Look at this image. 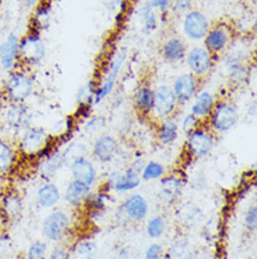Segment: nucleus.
I'll use <instances>...</instances> for the list:
<instances>
[{
  "label": "nucleus",
  "instance_id": "52",
  "mask_svg": "<svg viewBox=\"0 0 257 259\" xmlns=\"http://www.w3.org/2000/svg\"><path fill=\"white\" fill-rule=\"evenodd\" d=\"M131 2H135V0H131Z\"/></svg>",
  "mask_w": 257,
  "mask_h": 259
},
{
  "label": "nucleus",
  "instance_id": "44",
  "mask_svg": "<svg viewBox=\"0 0 257 259\" xmlns=\"http://www.w3.org/2000/svg\"><path fill=\"white\" fill-rule=\"evenodd\" d=\"M104 127L103 117H93L87 123L84 124V131L87 134H93V133H98L100 130Z\"/></svg>",
  "mask_w": 257,
  "mask_h": 259
},
{
  "label": "nucleus",
  "instance_id": "43",
  "mask_svg": "<svg viewBox=\"0 0 257 259\" xmlns=\"http://www.w3.org/2000/svg\"><path fill=\"white\" fill-rule=\"evenodd\" d=\"M145 259H166V249L159 242H152L145 251Z\"/></svg>",
  "mask_w": 257,
  "mask_h": 259
},
{
  "label": "nucleus",
  "instance_id": "7",
  "mask_svg": "<svg viewBox=\"0 0 257 259\" xmlns=\"http://www.w3.org/2000/svg\"><path fill=\"white\" fill-rule=\"evenodd\" d=\"M125 59H127L125 52H120L111 59L101 83L96 86V91H94V95H93V104H100L113 93L117 84V80L120 78V73H121L122 68H124V64H125Z\"/></svg>",
  "mask_w": 257,
  "mask_h": 259
},
{
  "label": "nucleus",
  "instance_id": "8",
  "mask_svg": "<svg viewBox=\"0 0 257 259\" xmlns=\"http://www.w3.org/2000/svg\"><path fill=\"white\" fill-rule=\"evenodd\" d=\"M153 110H152V116L156 120H165L169 117H173L176 110L179 109V100L174 95L173 89L170 84H159L156 89H153Z\"/></svg>",
  "mask_w": 257,
  "mask_h": 259
},
{
  "label": "nucleus",
  "instance_id": "45",
  "mask_svg": "<svg viewBox=\"0 0 257 259\" xmlns=\"http://www.w3.org/2000/svg\"><path fill=\"white\" fill-rule=\"evenodd\" d=\"M48 259H71V252L69 249L64 245H59L52 249L51 255Z\"/></svg>",
  "mask_w": 257,
  "mask_h": 259
},
{
  "label": "nucleus",
  "instance_id": "17",
  "mask_svg": "<svg viewBox=\"0 0 257 259\" xmlns=\"http://www.w3.org/2000/svg\"><path fill=\"white\" fill-rule=\"evenodd\" d=\"M232 41V28L225 24H217L210 27V30L204 37V47L212 55L225 51Z\"/></svg>",
  "mask_w": 257,
  "mask_h": 259
},
{
  "label": "nucleus",
  "instance_id": "14",
  "mask_svg": "<svg viewBox=\"0 0 257 259\" xmlns=\"http://www.w3.org/2000/svg\"><path fill=\"white\" fill-rule=\"evenodd\" d=\"M149 213V203L145 199V196L139 193L129 194L125 200L122 201L120 207V214L125 217V220L134 221V223H141Z\"/></svg>",
  "mask_w": 257,
  "mask_h": 259
},
{
  "label": "nucleus",
  "instance_id": "15",
  "mask_svg": "<svg viewBox=\"0 0 257 259\" xmlns=\"http://www.w3.org/2000/svg\"><path fill=\"white\" fill-rule=\"evenodd\" d=\"M20 37L17 34H9L0 44V68L5 72H12L20 66Z\"/></svg>",
  "mask_w": 257,
  "mask_h": 259
},
{
  "label": "nucleus",
  "instance_id": "42",
  "mask_svg": "<svg viewBox=\"0 0 257 259\" xmlns=\"http://www.w3.org/2000/svg\"><path fill=\"white\" fill-rule=\"evenodd\" d=\"M244 227L249 233H256L257 230V206L253 204L244 213Z\"/></svg>",
  "mask_w": 257,
  "mask_h": 259
},
{
  "label": "nucleus",
  "instance_id": "5",
  "mask_svg": "<svg viewBox=\"0 0 257 259\" xmlns=\"http://www.w3.org/2000/svg\"><path fill=\"white\" fill-rule=\"evenodd\" d=\"M215 147V133L208 128V125L201 124L199 127L187 134V154L194 159H202L212 152Z\"/></svg>",
  "mask_w": 257,
  "mask_h": 259
},
{
  "label": "nucleus",
  "instance_id": "31",
  "mask_svg": "<svg viewBox=\"0 0 257 259\" xmlns=\"http://www.w3.org/2000/svg\"><path fill=\"white\" fill-rule=\"evenodd\" d=\"M61 192L57 185L45 183L37 190V204L41 208H54L61 201Z\"/></svg>",
  "mask_w": 257,
  "mask_h": 259
},
{
  "label": "nucleus",
  "instance_id": "39",
  "mask_svg": "<svg viewBox=\"0 0 257 259\" xmlns=\"http://www.w3.org/2000/svg\"><path fill=\"white\" fill-rule=\"evenodd\" d=\"M48 252V245L44 241H35L28 246L27 251V259H44L46 258Z\"/></svg>",
  "mask_w": 257,
  "mask_h": 259
},
{
  "label": "nucleus",
  "instance_id": "4",
  "mask_svg": "<svg viewBox=\"0 0 257 259\" xmlns=\"http://www.w3.org/2000/svg\"><path fill=\"white\" fill-rule=\"evenodd\" d=\"M239 121V110L235 104L232 103L228 99H221L218 100L214 109H212L211 114L207 120L208 128L211 130L212 133H218V134H224L231 131Z\"/></svg>",
  "mask_w": 257,
  "mask_h": 259
},
{
  "label": "nucleus",
  "instance_id": "22",
  "mask_svg": "<svg viewBox=\"0 0 257 259\" xmlns=\"http://www.w3.org/2000/svg\"><path fill=\"white\" fill-rule=\"evenodd\" d=\"M71 174L73 181L84 183L93 188L97 182V168L86 156L77 158L71 163Z\"/></svg>",
  "mask_w": 257,
  "mask_h": 259
},
{
  "label": "nucleus",
  "instance_id": "36",
  "mask_svg": "<svg viewBox=\"0 0 257 259\" xmlns=\"http://www.w3.org/2000/svg\"><path fill=\"white\" fill-rule=\"evenodd\" d=\"M86 147H84L83 144H71L68 148L65 149L64 152H61L62 154V158H64V162L66 165H71L72 162L77 159V158H82V156H86Z\"/></svg>",
  "mask_w": 257,
  "mask_h": 259
},
{
  "label": "nucleus",
  "instance_id": "26",
  "mask_svg": "<svg viewBox=\"0 0 257 259\" xmlns=\"http://www.w3.org/2000/svg\"><path fill=\"white\" fill-rule=\"evenodd\" d=\"M64 165L65 162L62 154L55 149L37 161V169H38V174L42 179H51Z\"/></svg>",
  "mask_w": 257,
  "mask_h": 259
},
{
  "label": "nucleus",
  "instance_id": "10",
  "mask_svg": "<svg viewBox=\"0 0 257 259\" xmlns=\"http://www.w3.org/2000/svg\"><path fill=\"white\" fill-rule=\"evenodd\" d=\"M184 188H186V181L181 175H174V174L165 175L159 183L158 197L163 204L173 206L180 200Z\"/></svg>",
  "mask_w": 257,
  "mask_h": 259
},
{
  "label": "nucleus",
  "instance_id": "20",
  "mask_svg": "<svg viewBox=\"0 0 257 259\" xmlns=\"http://www.w3.org/2000/svg\"><path fill=\"white\" fill-rule=\"evenodd\" d=\"M141 175L136 174L135 170L127 168L122 172H114L110 174L107 178V185L109 189L114 190L117 193H129L141 185Z\"/></svg>",
  "mask_w": 257,
  "mask_h": 259
},
{
  "label": "nucleus",
  "instance_id": "3",
  "mask_svg": "<svg viewBox=\"0 0 257 259\" xmlns=\"http://www.w3.org/2000/svg\"><path fill=\"white\" fill-rule=\"evenodd\" d=\"M2 127L7 131V138H16L31 125V111L26 103H5L0 110Z\"/></svg>",
  "mask_w": 257,
  "mask_h": 259
},
{
  "label": "nucleus",
  "instance_id": "51",
  "mask_svg": "<svg viewBox=\"0 0 257 259\" xmlns=\"http://www.w3.org/2000/svg\"><path fill=\"white\" fill-rule=\"evenodd\" d=\"M39 0H24V3H26L27 7H32L35 6L37 3H38Z\"/></svg>",
  "mask_w": 257,
  "mask_h": 259
},
{
  "label": "nucleus",
  "instance_id": "19",
  "mask_svg": "<svg viewBox=\"0 0 257 259\" xmlns=\"http://www.w3.org/2000/svg\"><path fill=\"white\" fill-rule=\"evenodd\" d=\"M23 199L19 190L7 186L0 196V213L6 221H16L23 214Z\"/></svg>",
  "mask_w": 257,
  "mask_h": 259
},
{
  "label": "nucleus",
  "instance_id": "1",
  "mask_svg": "<svg viewBox=\"0 0 257 259\" xmlns=\"http://www.w3.org/2000/svg\"><path fill=\"white\" fill-rule=\"evenodd\" d=\"M54 137L42 127H32L24 130L17 138H16V147L19 151L21 159H35L49 154L52 149Z\"/></svg>",
  "mask_w": 257,
  "mask_h": 259
},
{
  "label": "nucleus",
  "instance_id": "18",
  "mask_svg": "<svg viewBox=\"0 0 257 259\" xmlns=\"http://www.w3.org/2000/svg\"><path fill=\"white\" fill-rule=\"evenodd\" d=\"M176 220L183 230H193L204 221V211L194 201H183L176 207Z\"/></svg>",
  "mask_w": 257,
  "mask_h": 259
},
{
  "label": "nucleus",
  "instance_id": "33",
  "mask_svg": "<svg viewBox=\"0 0 257 259\" xmlns=\"http://www.w3.org/2000/svg\"><path fill=\"white\" fill-rule=\"evenodd\" d=\"M165 175H166V168L163 163L158 161L146 162L141 170V179L146 182L161 181Z\"/></svg>",
  "mask_w": 257,
  "mask_h": 259
},
{
  "label": "nucleus",
  "instance_id": "38",
  "mask_svg": "<svg viewBox=\"0 0 257 259\" xmlns=\"http://www.w3.org/2000/svg\"><path fill=\"white\" fill-rule=\"evenodd\" d=\"M49 14H51V5L41 3V5L37 7L35 14H34V23L37 24V30H41L42 27L48 24Z\"/></svg>",
  "mask_w": 257,
  "mask_h": 259
},
{
  "label": "nucleus",
  "instance_id": "12",
  "mask_svg": "<svg viewBox=\"0 0 257 259\" xmlns=\"http://www.w3.org/2000/svg\"><path fill=\"white\" fill-rule=\"evenodd\" d=\"M21 162L16 143L7 137L0 136V176L9 178L13 175Z\"/></svg>",
  "mask_w": 257,
  "mask_h": 259
},
{
  "label": "nucleus",
  "instance_id": "2",
  "mask_svg": "<svg viewBox=\"0 0 257 259\" xmlns=\"http://www.w3.org/2000/svg\"><path fill=\"white\" fill-rule=\"evenodd\" d=\"M35 89V82L31 72L27 68L19 66L9 72L6 82L2 89V96L7 103H26L32 96Z\"/></svg>",
  "mask_w": 257,
  "mask_h": 259
},
{
  "label": "nucleus",
  "instance_id": "9",
  "mask_svg": "<svg viewBox=\"0 0 257 259\" xmlns=\"http://www.w3.org/2000/svg\"><path fill=\"white\" fill-rule=\"evenodd\" d=\"M71 217L64 210H54L42 221V234L48 241L61 242L69 234Z\"/></svg>",
  "mask_w": 257,
  "mask_h": 259
},
{
  "label": "nucleus",
  "instance_id": "40",
  "mask_svg": "<svg viewBox=\"0 0 257 259\" xmlns=\"http://www.w3.org/2000/svg\"><path fill=\"white\" fill-rule=\"evenodd\" d=\"M97 244L93 241H82L76 248L77 255L83 259H93L97 255Z\"/></svg>",
  "mask_w": 257,
  "mask_h": 259
},
{
  "label": "nucleus",
  "instance_id": "49",
  "mask_svg": "<svg viewBox=\"0 0 257 259\" xmlns=\"http://www.w3.org/2000/svg\"><path fill=\"white\" fill-rule=\"evenodd\" d=\"M118 258L120 259H128L129 258V249L128 248H121L118 252Z\"/></svg>",
  "mask_w": 257,
  "mask_h": 259
},
{
  "label": "nucleus",
  "instance_id": "6",
  "mask_svg": "<svg viewBox=\"0 0 257 259\" xmlns=\"http://www.w3.org/2000/svg\"><path fill=\"white\" fill-rule=\"evenodd\" d=\"M45 44L38 31H31L30 34L24 35L23 38H20V66L28 69L30 66L38 65L45 58Z\"/></svg>",
  "mask_w": 257,
  "mask_h": 259
},
{
  "label": "nucleus",
  "instance_id": "50",
  "mask_svg": "<svg viewBox=\"0 0 257 259\" xmlns=\"http://www.w3.org/2000/svg\"><path fill=\"white\" fill-rule=\"evenodd\" d=\"M6 178H3V176H0V196L2 193L5 192V189H6Z\"/></svg>",
  "mask_w": 257,
  "mask_h": 259
},
{
  "label": "nucleus",
  "instance_id": "53",
  "mask_svg": "<svg viewBox=\"0 0 257 259\" xmlns=\"http://www.w3.org/2000/svg\"><path fill=\"white\" fill-rule=\"evenodd\" d=\"M44 259H48V258H44Z\"/></svg>",
  "mask_w": 257,
  "mask_h": 259
},
{
  "label": "nucleus",
  "instance_id": "28",
  "mask_svg": "<svg viewBox=\"0 0 257 259\" xmlns=\"http://www.w3.org/2000/svg\"><path fill=\"white\" fill-rule=\"evenodd\" d=\"M197 251L186 235H179L166 251V259H195Z\"/></svg>",
  "mask_w": 257,
  "mask_h": 259
},
{
  "label": "nucleus",
  "instance_id": "13",
  "mask_svg": "<svg viewBox=\"0 0 257 259\" xmlns=\"http://www.w3.org/2000/svg\"><path fill=\"white\" fill-rule=\"evenodd\" d=\"M208 30H210V21L205 17V14L198 10L187 12L183 19V32L186 34L187 38L191 41L204 39Z\"/></svg>",
  "mask_w": 257,
  "mask_h": 259
},
{
  "label": "nucleus",
  "instance_id": "41",
  "mask_svg": "<svg viewBox=\"0 0 257 259\" xmlns=\"http://www.w3.org/2000/svg\"><path fill=\"white\" fill-rule=\"evenodd\" d=\"M201 124H204V123H202L201 120H198V118L194 116V114L188 113V114H186V116L183 117V120H181V124L179 125V128H180V131H183V133L187 136V134H190L193 130L199 127Z\"/></svg>",
  "mask_w": 257,
  "mask_h": 259
},
{
  "label": "nucleus",
  "instance_id": "11",
  "mask_svg": "<svg viewBox=\"0 0 257 259\" xmlns=\"http://www.w3.org/2000/svg\"><path fill=\"white\" fill-rule=\"evenodd\" d=\"M186 62L190 72L198 79L204 78L212 69L214 55L205 47H193L186 54Z\"/></svg>",
  "mask_w": 257,
  "mask_h": 259
},
{
  "label": "nucleus",
  "instance_id": "24",
  "mask_svg": "<svg viewBox=\"0 0 257 259\" xmlns=\"http://www.w3.org/2000/svg\"><path fill=\"white\" fill-rule=\"evenodd\" d=\"M153 89L149 84H139L134 92L132 103L136 113L142 117H150L153 110Z\"/></svg>",
  "mask_w": 257,
  "mask_h": 259
},
{
  "label": "nucleus",
  "instance_id": "23",
  "mask_svg": "<svg viewBox=\"0 0 257 259\" xmlns=\"http://www.w3.org/2000/svg\"><path fill=\"white\" fill-rule=\"evenodd\" d=\"M110 194L107 190L100 189L97 192H91L89 197L86 199L82 207L86 208V211L89 213V217L91 220H100L103 219L106 210L109 207Z\"/></svg>",
  "mask_w": 257,
  "mask_h": 259
},
{
  "label": "nucleus",
  "instance_id": "35",
  "mask_svg": "<svg viewBox=\"0 0 257 259\" xmlns=\"http://www.w3.org/2000/svg\"><path fill=\"white\" fill-rule=\"evenodd\" d=\"M94 91H96V83L93 80L83 84L77 91L76 100L80 107H90V106H93V95H94Z\"/></svg>",
  "mask_w": 257,
  "mask_h": 259
},
{
  "label": "nucleus",
  "instance_id": "47",
  "mask_svg": "<svg viewBox=\"0 0 257 259\" xmlns=\"http://www.w3.org/2000/svg\"><path fill=\"white\" fill-rule=\"evenodd\" d=\"M10 246H12V241L10 238L5 235V234H0V259H3L7 255V252L10 251Z\"/></svg>",
  "mask_w": 257,
  "mask_h": 259
},
{
  "label": "nucleus",
  "instance_id": "16",
  "mask_svg": "<svg viewBox=\"0 0 257 259\" xmlns=\"http://www.w3.org/2000/svg\"><path fill=\"white\" fill-rule=\"evenodd\" d=\"M199 83H201V79L194 76L191 72H184V73H180L179 76H176L173 84H172V89H173L179 103L184 104L190 102L198 93Z\"/></svg>",
  "mask_w": 257,
  "mask_h": 259
},
{
  "label": "nucleus",
  "instance_id": "48",
  "mask_svg": "<svg viewBox=\"0 0 257 259\" xmlns=\"http://www.w3.org/2000/svg\"><path fill=\"white\" fill-rule=\"evenodd\" d=\"M152 9H158L161 12H166L170 6V0H149V5Z\"/></svg>",
  "mask_w": 257,
  "mask_h": 259
},
{
  "label": "nucleus",
  "instance_id": "32",
  "mask_svg": "<svg viewBox=\"0 0 257 259\" xmlns=\"http://www.w3.org/2000/svg\"><path fill=\"white\" fill-rule=\"evenodd\" d=\"M228 66V73H229V79L233 83L240 84L247 80L249 78V69L244 66L242 59L239 58H231V61L226 64Z\"/></svg>",
  "mask_w": 257,
  "mask_h": 259
},
{
  "label": "nucleus",
  "instance_id": "34",
  "mask_svg": "<svg viewBox=\"0 0 257 259\" xmlns=\"http://www.w3.org/2000/svg\"><path fill=\"white\" fill-rule=\"evenodd\" d=\"M166 233V219L162 215H155L146 223V234L152 240H159Z\"/></svg>",
  "mask_w": 257,
  "mask_h": 259
},
{
  "label": "nucleus",
  "instance_id": "46",
  "mask_svg": "<svg viewBox=\"0 0 257 259\" xmlns=\"http://www.w3.org/2000/svg\"><path fill=\"white\" fill-rule=\"evenodd\" d=\"M191 3H193V0H174L173 12H177V13H186V12H190Z\"/></svg>",
  "mask_w": 257,
  "mask_h": 259
},
{
  "label": "nucleus",
  "instance_id": "29",
  "mask_svg": "<svg viewBox=\"0 0 257 259\" xmlns=\"http://www.w3.org/2000/svg\"><path fill=\"white\" fill-rule=\"evenodd\" d=\"M180 133L179 128V123L176 121V118L173 117H169L159 121L158 125V131H156V138H158V143L167 147V145H172V144L177 140Z\"/></svg>",
  "mask_w": 257,
  "mask_h": 259
},
{
  "label": "nucleus",
  "instance_id": "21",
  "mask_svg": "<svg viewBox=\"0 0 257 259\" xmlns=\"http://www.w3.org/2000/svg\"><path fill=\"white\" fill-rule=\"evenodd\" d=\"M120 151V144L116 137L110 134H101L96 138L91 147V156L100 163H109L111 162Z\"/></svg>",
  "mask_w": 257,
  "mask_h": 259
},
{
  "label": "nucleus",
  "instance_id": "37",
  "mask_svg": "<svg viewBox=\"0 0 257 259\" xmlns=\"http://www.w3.org/2000/svg\"><path fill=\"white\" fill-rule=\"evenodd\" d=\"M141 16L142 26L145 28V31H153L158 27V17L156 13L153 12V9L150 6H143L139 12Z\"/></svg>",
  "mask_w": 257,
  "mask_h": 259
},
{
  "label": "nucleus",
  "instance_id": "25",
  "mask_svg": "<svg viewBox=\"0 0 257 259\" xmlns=\"http://www.w3.org/2000/svg\"><path fill=\"white\" fill-rule=\"evenodd\" d=\"M193 104H191V114L201 120L202 123H207L208 117L211 114L214 106L217 103L215 96L210 91H199L195 96L193 97Z\"/></svg>",
  "mask_w": 257,
  "mask_h": 259
},
{
  "label": "nucleus",
  "instance_id": "27",
  "mask_svg": "<svg viewBox=\"0 0 257 259\" xmlns=\"http://www.w3.org/2000/svg\"><path fill=\"white\" fill-rule=\"evenodd\" d=\"M91 193V188L80 183V182L73 181L69 182V185L65 189L64 199L65 201L71 206V207H82L86 199L89 197V194Z\"/></svg>",
  "mask_w": 257,
  "mask_h": 259
},
{
  "label": "nucleus",
  "instance_id": "30",
  "mask_svg": "<svg viewBox=\"0 0 257 259\" xmlns=\"http://www.w3.org/2000/svg\"><path fill=\"white\" fill-rule=\"evenodd\" d=\"M186 44L179 37L169 38L162 47V57L166 59L167 62H180V61L186 58Z\"/></svg>",
  "mask_w": 257,
  "mask_h": 259
}]
</instances>
